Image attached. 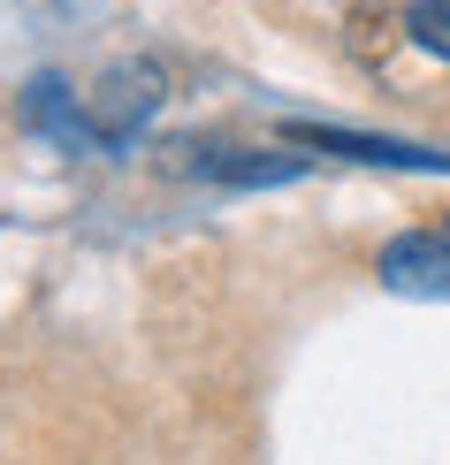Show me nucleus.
I'll use <instances>...</instances> for the list:
<instances>
[{"label":"nucleus","instance_id":"1","mask_svg":"<svg viewBox=\"0 0 450 465\" xmlns=\"http://www.w3.org/2000/svg\"><path fill=\"white\" fill-rule=\"evenodd\" d=\"M161 100H168L161 69H153V62H123V69L100 76V92H92L85 114H92V130H100V145H130V130H138Z\"/></svg>","mask_w":450,"mask_h":465},{"label":"nucleus","instance_id":"2","mask_svg":"<svg viewBox=\"0 0 450 465\" xmlns=\"http://www.w3.org/2000/svg\"><path fill=\"white\" fill-rule=\"evenodd\" d=\"M382 282L405 290V298H450V237H389L382 244Z\"/></svg>","mask_w":450,"mask_h":465},{"label":"nucleus","instance_id":"3","mask_svg":"<svg viewBox=\"0 0 450 465\" xmlns=\"http://www.w3.org/2000/svg\"><path fill=\"white\" fill-rule=\"evenodd\" d=\"M283 138L344 153V161H382V168H450V153H420V145H397V138H351V130H321V123H290Z\"/></svg>","mask_w":450,"mask_h":465},{"label":"nucleus","instance_id":"4","mask_svg":"<svg viewBox=\"0 0 450 465\" xmlns=\"http://www.w3.org/2000/svg\"><path fill=\"white\" fill-rule=\"evenodd\" d=\"M24 114H31L38 130H54L62 145H76V153H92V145H100V130H92V114H85V107H69L62 76H38V84H31V100H24Z\"/></svg>","mask_w":450,"mask_h":465},{"label":"nucleus","instance_id":"5","mask_svg":"<svg viewBox=\"0 0 450 465\" xmlns=\"http://www.w3.org/2000/svg\"><path fill=\"white\" fill-rule=\"evenodd\" d=\"M405 31H413V46L450 62V0H413V8H405Z\"/></svg>","mask_w":450,"mask_h":465}]
</instances>
